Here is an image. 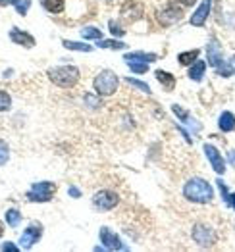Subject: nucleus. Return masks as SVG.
<instances>
[{
    "instance_id": "nucleus-1",
    "label": "nucleus",
    "mask_w": 235,
    "mask_h": 252,
    "mask_svg": "<svg viewBox=\"0 0 235 252\" xmlns=\"http://www.w3.org/2000/svg\"><path fill=\"white\" fill-rule=\"evenodd\" d=\"M212 187L208 181L201 179V177H193L185 183L183 187V196L191 202H197V204H206L212 200Z\"/></svg>"
},
{
    "instance_id": "nucleus-2",
    "label": "nucleus",
    "mask_w": 235,
    "mask_h": 252,
    "mask_svg": "<svg viewBox=\"0 0 235 252\" xmlns=\"http://www.w3.org/2000/svg\"><path fill=\"white\" fill-rule=\"evenodd\" d=\"M48 77H50V81L54 85H58V87H62V89H69V87H73V85L77 83V79H79V69L73 67V65L52 67V69L48 71Z\"/></svg>"
},
{
    "instance_id": "nucleus-3",
    "label": "nucleus",
    "mask_w": 235,
    "mask_h": 252,
    "mask_svg": "<svg viewBox=\"0 0 235 252\" xmlns=\"http://www.w3.org/2000/svg\"><path fill=\"white\" fill-rule=\"evenodd\" d=\"M118 83H120V79H118V75L114 73V71H110V69H104V71H101L97 77H95V89H97V93L99 94H102V96H110V94H114L116 91H118Z\"/></svg>"
},
{
    "instance_id": "nucleus-4",
    "label": "nucleus",
    "mask_w": 235,
    "mask_h": 252,
    "mask_svg": "<svg viewBox=\"0 0 235 252\" xmlns=\"http://www.w3.org/2000/svg\"><path fill=\"white\" fill-rule=\"evenodd\" d=\"M56 192V185L52 181H39V183H33L31 189L27 192V198L31 202H48Z\"/></svg>"
},
{
    "instance_id": "nucleus-5",
    "label": "nucleus",
    "mask_w": 235,
    "mask_h": 252,
    "mask_svg": "<svg viewBox=\"0 0 235 252\" xmlns=\"http://www.w3.org/2000/svg\"><path fill=\"white\" fill-rule=\"evenodd\" d=\"M93 204L97 210H112L118 206V194L112 190H99L93 196Z\"/></svg>"
},
{
    "instance_id": "nucleus-6",
    "label": "nucleus",
    "mask_w": 235,
    "mask_h": 252,
    "mask_svg": "<svg viewBox=\"0 0 235 252\" xmlns=\"http://www.w3.org/2000/svg\"><path fill=\"white\" fill-rule=\"evenodd\" d=\"M193 239H195V243H199L201 247H210L214 245V241H216V235L210 227H206V225H195V229H193Z\"/></svg>"
},
{
    "instance_id": "nucleus-7",
    "label": "nucleus",
    "mask_w": 235,
    "mask_h": 252,
    "mask_svg": "<svg viewBox=\"0 0 235 252\" xmlns=\"http://www.w3.org/2000/svg\"><path fill=\"white\" fill-rule=\"evenodd\" d=\"M99 235H101V241H102V245L106 247L108 251H124V249H126V247H124V243H122V239L112 231V229L102 227Z\"/></svg>"
},
{
    "instance_id": "nucleus-8",
    "label": "nucleus",
    "mask_w": 235,
    "mask_h": 252,
    "mask_svg": "<svg viewBox=\"0 0 235 252\" xmlns=\"http://www.w3.org/2000/svg\"><path fill=\"white\" fill-rule=\"evenodd\" d=\"M41 235H43V227L41 225H29L27 229H25V233L22 235V239H20V245H22V249H31L39 239H41Z\"/></svg>"
},
{
    "instance_id": "nucleus-9",
    "label": "nucleus",
    "mask_w": 235,
    "mask_h": 252,
    "mask_svg": "<svg viewBox=\"0 0 235 252\" xmlns=\"http://www.w3.org/2000/svg\"><path fill=\"white\" fill-rule=\"evenodd\" d=\"M204 154L210 160V166L214 168L216 173H224L226 171V162H224L222 154L218 152V148H214L212 145H204Z\"/></svg>"
},
{
    "instance_id": "nucleus-10",
    "label": "nucleus",
    "mask_w": 235,
    "mask_h": 252,
    "mask_svg": "<svg viewBox=\"0 0 235 252\" xmlns=\"http://www.w3.org/2000/svg\"><path fill=\"white\" fill-rule=\"evenodd\" d=\"M181 18H183V12L179 8H175V6H168L166 10L158 12V21L162 25H173V23L181 21Z\"/></svg>"
},
{
    "instance_id": "nucleus-11",
    "label": "nucleus",
    "mask_w": 235,
    "mask_h": 252,
    "mask_svg": "<svg viewBox=\"0 0 235 252\" xmlns=\"http://www.w3.org/2000/svg\"><path fill=\"white\" fill-rule=\"evenodd\" d=\"M210 6H212V0H202L201 6L195 10V14H193V18H191V23L195 27L204 25V21H206L208 14H210Z\"/></svg>"
},
{
    "instance_id": "nucleus-12",
    "label": "nucleus",
    "mask_w": 235,
    "mask_h": 252,
    "mask_svg": "<svg viewBox=\"0 0 235 252\" xmlns=\"http://www.w3.org/2000/svg\"><path fill=\"white\" fill-rule=\"evenodd\" d=\"M206 52H208V63H210L212 67H218L220 63L224 62L222 46H220V42L216 41V39H210V42H208V48H206Z\"/></svg>"
},
{
    "instance_id": "nucleus-13",
    "label": "nucleus",
    "mask_w": 235,
    "mask_h": 252,
    "mask_svg": "<svg viewBox=\"0 0 235 252\" xmlns=\"http://www.w3.org/2000/svg\"><path fill=\"white\" fill-rule=\"evenodd\" d=\"M10 39H12V42L22 44V46H27V48H31V46L35 44V39H33L29 33H25V31H22V29H18V27H12V29H10Z\"/></svg>"
},
{
    "instance_id": "nucleus-14",
    "label": "nucleus",
    "mask_w": 235,
    "mask_h": 252,
    "mask_svg": "<svg viewBox=\"0 0 235 252\" xmlns=\"http://www.w3.org/2000/svg\"><path fill=\"white\" fill-rule=\"evenodd\" d=\"M218 127H220V131H224V133L234 131L235 116L232 114V112H222V114H220V120H218Z\"/></svg>"
},
{
    "instance_id": "nucleus-15",
    "label": "nucleus",
    "mask_w": 235,
    "mask_h": 252,
    "mask_svg": "<svg viewBox=\"0 0 235 252\" xmlns=\"http://www.w3.org/2000/svg\"><path fill=\"white\" fill-rule=\"evenodd\" d=\"M126 62H145V63H152L156 62V54H147V52H131V54H126L124 56Z\"/></svg>"
},
{
    "instance_id": "nucleus-16",
    "label": "nucleus",
    "mask_w": 235,
    "mask_h": 252,
    "mask_svg": "<svg viewBox=\"0 0 235 252\" xmlns=\"http://www.w3.org/2000/svg\"><path fill=\"white\" fill-rule=\"evenodd\" d=\"M171 110H173V114H175L177 118H181V122H183V124H189L191 129H195V131H201V124H199V122H195V120H193L191 116H189L183 108H179L177 104H173L171 106Z\"/></svg>"
},
{
    "instance_id": "nucleus-17",
    "label": "nucleus",
    "mask_w": 235,
    "mask_h": 252,
    "mask_svg": "<svg viewBox=\"0 0 235 252\" xmlns=\"http://www.w3.org/2000/svg\"><path fill=\"white\" fill-rule=\"evenodd\" d=\"M154 73H156V79L160 81V85H164L166 91H173V87H175V77L171 75L170 71L158 69V71H154Z\"/></svg>"
},
{
    "instance_id": "nucleus-18",
    "label": "nucleus",
    "mask_w": 235,
    "mask_h": 252,
    "mask_svg": "<svg viewBox=\"0 0 235 252\" xmlns=\"http://www.w3.org/2000/svg\"><path fill=\"white\" fill-rule=\"evenodd\" d=\"M204 69H206V63L201 62V60H197V62L193 63L191 69H189V79H193V81H201L202 75H204Z\"/></svg>"
},
{
    "instance_id": "nucleus-19",
    "label": "nucleus",
    "mask_w": 235,
    "mask_h": 252,
    "mask_svg": "<svg viewBox=\"0 0 235 252\" xmlns=\"http://www.w3.org/2000/svg\"><path fill=\"white\" fill-rule=\"evenodd\" d=\"M199 50L195 48V50H187V52H181L179 56H177V62L181 63V65H189V63H195L197 62V58H199Z\"/></svg>"
},
{
    "instance_id": "nucleus-20",
    "label": "nucleus",
    "mask_w": 235,
    "mask_h": 252,
    "mask_svg": "<svg viewBox=\"0 0 235 252\" xmlns=\"http://www.w3.org/2000/svg\"><path fill=\"white\" fill-rule=\"evenodd\" d=\"M64 2L66 0H43V6L50 14H60L64 10Z\"/></svg>"
},
{
    "instance_id": "nucleus-21",
    "label": "nucleus",
    "mask_w": 235,
    "mask_h": 252,
    "mask_svg": "<svg viewBox=\"0 0 235 252\" xmlns=\"http://www.w3.org/2000/svg\"><path fill=\"white\" fill-rule=\"evenodd\" d=\"M6 221L10 223V227H18L20 221H22V214H20V210L10 208V210L6 212Z\"/></svg>"
},
{
    "instance_id": "nucleus-22",
    "label": "nucleus",
    "mask_w": 235,
    "mask_h": 252,
    "mask_svg": "<svg viewBox=\"0 0 235 252\" xmlns=\"http://www.w3.org/2000/svg\"><path fill=\"white\" fill-rule=\"evenodd\" d=\"M67 50H79V52H91V46L85 42H75V41H62Z\"/></svg>"
},
{
    "instance_id": "nucleus-23",
    "label": "nucleus",
    "mask_w": 235,
    "mask_h": 252,
    "mask_svg": "<svg viewBox=\"0 0 235 252\" xmlns=\"http://www.w3.org/2000/svg\"><path fill=\"white\" fill-rule=\"evenodd\" d=\"M97 46H99V48H112V50H122V48H126L128 44H126V42H120V41H102V39H99Z\"/></svg>"
},
{
    "instance_id": "nucleus-24",
    "label": "nucleus",
    "mask_w": 235,
    "mask_h": 252,
    "mask_svg": "<svg viewBox=\"0 0 235 252\" xmlns=\"http://www.w3.org/2000/svg\"><path fill=\"white\" fill-rule=\"evenodd\" d=\"M81 37L83 39H102V33H101V29H97V27H83L81 29Z\"/></svg>"
},
{
    "instance_id": "nucleus-25",
    "label": "nucleus",
    "mask_w": 235,
    "mask_h": 252,
    "mask_svg": "<svg viewBox=\"0 0 235 252\" xmlns=\"http://www.w3.org/2000/svg\"><path fill=\"white\" fill-rule=\"evenodd\" d=\"M10 106H12V98H10V94H8L6 91H0V112L10 110Z\"/></svg>"
},
{
    "instance_id": "nucleus-26",
    "label": "nucleus",
    "mask_w": 235,
    "mask_h": 252,
    "mask_svg": "<svg viewBox=\"0 0 235 252\" xmlns=\"http://www.w3.org/2000/svg\"><path fill=\"white\" fill-rule=\"evenodd\" d=\"M131 67V71L133 73H147V69H149V63L145 62H126Z\"/></svg>"
},
{
    "instance_id": "nucleus-27",
    "label": "nucleus",
    "mask_w": 235,
    "mask_h": 252,
    "mask_svg": "<svg viewBox=\"0 0 235 252\" xmlns=\"http://www.w3.org/2000/svg\"><path fill=\"white\" fill-rule=\"evenodd\" d=\"M10 160V148L4 141H0V166H4Z\"/></svg>"
},
{
    "instance_id": "nucleus-28",
    "label": "nucleus",
    "mask_w": 235,
    "mask_h": 252,
    "mask_svg": "<svg viewBox=\"0 0 235 252\" xmlns=\"http://www.w3.org/2000/svg\"><path fill=\"white\" fill-rule=\"evenodd\" d=\"M14 6H16V10H18L20 16H25L27 10H29V6H31V0H18Z\"/></svg>"
},
{
    "instance_id": "nucleus-29",
    "label": "nucleus",
    "mask_w": 235,
    "mask_h": 252,
    "mask_svg": "<svg viewBox=\"0 0 235 252\" xmlns=\"http://www.w3.org/2000/svg\"><path fill=\"white\" fill-rule=\"evenodd\" d=\"M128 83L133 85V87H137L139 91H143V93H149V94H150V87L147 83H143V81H137V79H133V77H129Z\"/></svg>"
},
{
    "instance_id": "nucleus-30",
    "label": "nucleus",
    "mask_w": 235,
    "mask_h": 252,
    "mask_svg": "<svg viewBox=\"0 0 235 252\" xmlns=\"http://www.w3.org/2000/svg\"><path fill=\"white\" fill-rule=\"evenodd\" d=\"M110 31H112L114 37H122V35H124V29H122L116 21H110Z\"/></svg>"
},
{
    "instance_id": "nucleus-31",
    "label": "nucleus",
    "mask_w": 235,
    "mask_h": 252,
    "mask_svg": "<svg viewBox=\"0 0 235 252\" xmlns=\"http://www.w3.org/2000/svg\"><path fill=\"white\" fill-rule=\"evenodd\" d=\"M85 102H89V106H91V108H97V106H99V100H97L95 96H91V94H87V96H85Z\"/></svg>"
},
{
    "instance_id": "nucleus-32",
    "label": "nucleus",
    "mask_w": 235,
    "mask_h": 252,
    "mask_svg": "<svg viewBox=\"0 0 235 252\" xmlns=\"http://www.w3.org/2000/svg\"><path fill=\"white\" fill-rule=\"evenodd\" d=\"M2 251H12V252H16V251H18V247H16V245H12V243H6V245H2Z\"/></svg>"
},
{
    "instance_id": "nucleus-33",
    "label": "nucleus",
    "mask_w": 235,
    "mask_h": 252,
    "mask_svg": "<svg viewBox=\"0 0 235 252\" xmlns=\"http://www.w3.org/2000/svg\"><path fill=\"white\" fill-rule=\"evenodd\" d=\"M226 204H228V206H232V208L235 210V192H234V194H230V196H228Z\"/></svg>"
},
{
    "instance_id": "nucleus-34",
    "label": "nucleus",
    "mask_w": 235,
    "mask_h": 252,
    "mask_svg": "<svg viewBox=\"0 0 235 252\" xmlns=\"http://www.w3.org/2000/svg\"><path fill=\"white\" fill-rule=\"evenodd\" d=\"M69 194H71L73 198H79V196H81V192L75 189V187H69Z\"/></svg>"
},
{
    "instance_id": "nucleus-35",
    "label": "nucleus",
    "mask_w": 235,
    "mask_h": 252,
    "mask_svg": "<svg viewBox=\"0 0 235 252\" xmlns=\"http://www.w3.org/2000/svg\"><path fill=\"white\" fill-rule=\"evenodd\" d=\"M177 2H181L183 6H193V4L197 2V0H177Z\"/></svg>"
},
{
    "instance_id": "nucleus-36",
    "label": "nucleus",
    "mask_w": 235,
    "mask_h": 252,
    "mask_svg": "<svg viewBox=\"0 0 235 252\" xmlns=\"http://www.w3.org/2000/svg\"><path fill=\"white\" fill-rule=\"evenodd\" d=\"M18 0H0V6H8V4H16Z\"/></svg>"
},
{
    "instance_id": "nucleus-37",
    "label": "nucleus",
    "mask_w": 235,
    "mask_h": 252,
    "mask_svg": "<svg viewBox=\"0 0 235 252\" xmlns=\"http://www.w3.org/2000/svg\"><path fill=\"white\" fill-rule=\"evenodd\" d=\"M230 162H232V164L235 166V152H234V150L230 152Z\"/></svg>"
},
{
    "instance_id": "nucleus-38",
    "label": "nucleus",
    "mask_w": 235,
    "mask_h": 252,
    "mask_svg": "<svg viewBox=\"0 0 235 252\" xmlns=\"http://www.w3.org/2000/svg\"><path fill=\"white\" fill-rule=\"evenodd\" d=\"M230 65H232V71L235 73V56L232 58V62H230Z\"/></svg>"
},
{
    "instance_id": "nucleus-39",
    "label": "nucleus",
    "mask_w": 235,
    "mask_h": 252,
    "mask_svg": "<svg viewBox=\"0 0 235 252\" xmlns=\"http://www.w3.org/2000/svg\"><path fill=\"white\" fill-rule=\"evenodd\" d=\"M2 233H4V227H2V221H0V237H2Z\"/></svg>"
}]
</instances>
